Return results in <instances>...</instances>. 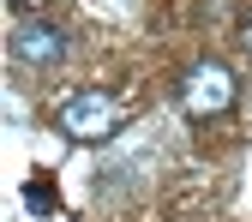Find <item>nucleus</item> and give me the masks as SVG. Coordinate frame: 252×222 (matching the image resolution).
Segmentation results:
<instances>
[{
	"instance_id": "f257e3e1",
	"label": "nucleus",
	"mask_w": 252,
	"mask_h": 222,
	"mask_svg": "<svg viewBox=\"0 0 252 222\" xmlns=\"http://www.w3.org/2000/svg\"><path fill=\"white\" fill-rule=\"evenodd\" d=\"M240 96V78L222 66V60H192V66L180 72V108L192 114V120H216V114H228Z\"/></svg>"
},
{
	"instance_id": "f03ea898",
	"label": "nucleus",
	"mask_w": 252,
	"mask_h": 222,
	"mask_svg": "<svg viewBox=\"0 0 252 222\" xmlns=\"http://www.w3.org/2000/svg\"><path fill=\"white\" fill-rule=\"evenodd\" d=\"M54 126H60V138H72V144H102V138L120 132V102L108 90H78V96L60 102Z\"/></svg>"
},
{
	"instance_id": "7ed1b4c3",
	"label": "nucleus",
	"mask_w": 252,
	"mask_h": 222,
	"mask_svg": "<svg viewBox=\"0 0 252 222\" xmlns=\"http://www.w3.org/2000/svg\"><path fill=\"white\" fill-rule=\"evenodd\" d=\"M66 30L60 24H48V18H36V12H24L18 24H12V60L18 66H30V72H54L60 60H66Z\"/></svg>"
},
{
	"instance_id": "20e7f679",
	"label": "nucleus",
	"mask_w": 252,
	"mask_h": 222,
	"mask_svg": "<svg viewBox=\"0 0 252 222\" xmlns=\"http://www.w3.org/2000/svg\"><path fill=\"white\" fill-rule=\"evenodd\" d=\"M24 204H30V210H54V186L30 180V186H24Z\"/></svg>"
},
{
	"instance_id": "39448f33",
	"label": "nucleus",
	"mask_w": 252,
	"mask_h": 222,
	"mask_svg": "<svg viewBox=\"0 0 252 222\" xmlns=\"http://www.w3.org/2000/svg\"><path fill=\"white\" fill-rule=\"evenodd\" d=\"M12 6H18V12H42L48 0H12Z\"/></svg>"
},
{
	"instance_id": "423d86ee",
	"label": "nucleus",
	"mask_w": 252,
	"mask_h": 222,
	"mask_svg": "<svg viewBox=\"0 0 252 222\" xmlns=\"http://www.w3.org/2000/svg\"><path fill=\"white\" fill-rule=\"evenodd\" d=\"M240 42H246V54H252V18H246V24H240Z\"/></svg>"
}]
</instances>
